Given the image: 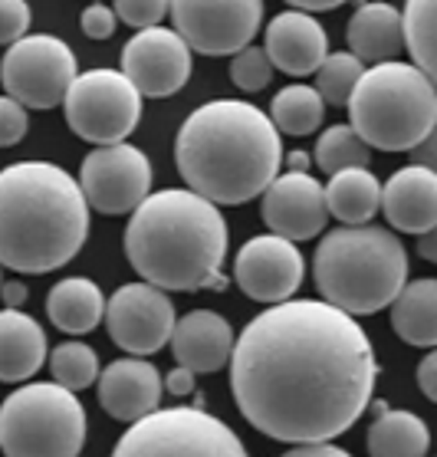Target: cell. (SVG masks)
Masks as SVG:
<instances>
[{
    "mask_svg": "<svg viewBox=\"0 0 437 457\" xmlns=\"http://www.w3.org/2000/svg\"><path fill=\"white\" fill-rule=\"evenodd\" d=\"M378 362L359 320L326 300H283L243 326L230 353L240 415L283 445L335 441L372 405Z\"/></svg>",
    "mask_w": 437,
    "mask_h": 457,
    "instance_id": "cell-1",
    "label": "cell"
},
{
    "mask_svg": "<svg viewBox=\"0 0 437 457\" xmlns=\"http://www.w3.org/2000/svg\"><path fill=\"white\" fill-rule=\"evenodd\" d=\"M187 191L210 204H247L280 175L283 142L270 115L243 99H214L187 115L175 138Z\"/></svg>",
    "mask_w": 437,
    "mask_h": 457,
    "instance_id": "cell-2",
    "label": "cell"
},
{
    "mask_svg": "<svg viewBox=\"0 0 437 457\" xmlns=\"http://www.w3.org/2000/svg\"><path fill=\"white\" fill-rule=\"evenodd\" d=\"M230 230L218 204L187 187L152 191L125 228V257L142 283L165 293L224 290Z\"/></svg>",
    "mask_w": 437,
    "mask_h": 457,
    "instance_id": "cell-3",
    "label": "cell"
},
{
    "mask_svg": "<svg viewBox=\"0 0 437 457\" xmlns=\"http://www.w3.org/2000/svg\"><path fill=\"white\" fill-rule=\"evenodd\" d=\"M89 204L76 178L53 162L0 168V267L50 273L83 250Z\"/></svg>",
    "mask_w": 437,
    "mask_h": 457,
    "instance_id": "cell-4",
    "label": "cell"
},
{
    "mask_svg": "<svg viewBox=\"0 0 437 457\" xmlns=\"http://www.w3.org/2000/svg\"><path fill=\"white\" fill-rule=\"evenodd\" d=\"M312 280L329 306L375 316L408 283V250L398 234L375 224L329 230L312 257Z\"/></svg>",
    "mask_w": 437,
    "mask_h": 457,
    "instance_id": "cell-5",
    "label": "cell"
},
{
    "mask_svg": "<svg viewBox=\"0 0 437 457\" xmlns=\"http://www.w3.org/2000/svg\"><path fill=\"white\" fill-rule=\"evenodd\" d=\"M345 109L352 132L368 148L415 152L434 136L437 89L415 62L385 60L359 76Z\"/></svg>",
    "mask_w": 437,
    "mask_h": 457,
    "instance_id": "cell-6",
    "label": "cell"
},
{
    "mask_svg": "<svg viewBox=\"0 0 437 457\" xmlns=\"http://www.w3.org/2000/svg\"><path fill=\"white\" fill-rule=\"evenodd\" d=\"M86 445V408L56 382H23L0 405L4 457H79Z\"/></svg>",
    "mask_w": 437,
    "mask_h": 457,
    "instance_id": "cell-7",
    "label": "cell"
},
{
    "mask_svg": "<svg viewBox=\"0 0 437 457\" xmlns=\"http://www.w3.org/2000/svg\"><path fill=\"white\" fill-rule=\"evenodd\" d=\"M112 457H250L243 441L220 418L198 405L155 408L115 441Z\"/></svg>",
    "mask_w": 437,
    "mask_h": 457,
    "instance_id": "cell-8",
    "label": "cell"
},
{
    "mask_svg": "<svg viewBox=\"0 0 437 457\" xmlns=\"http://www.w3.org/2000/svg\"><path fill=\"white\" fill-rule=\"evenodd\" d=\"M62 109H66V125L83 142L115 145L136 132L142 96L119 70H89L76 73L62 96Z\"/></svg>",
    "mask_w": 437,
    "mask_h": 457,
    "instance_id": "cell-9",
    "label": "cell"
},
{
    "mask_svg": "<svg viewBox=\"0 0 437 457\" xmlns=\"http://www.w3.org/2000/svg\"><path fill=\"white\" fill-rule=\"evenodd\" d=\"M76 73H79L76 53L70 50V43L53 33L21 37L7 46L4 60H0V83L23 109L60 105Z\"/></svg>",
    "mask_w": 437,
    "mask_h": 457,
    "instance_id": "cell-10",
    "label": "cell"
},
{
    "mask_svg": "<svg viewBox=\"0 0 437 457\" xmlns=\"http://www.w3.org/2000/svg\"><path fill=\"white\" fill-rule=\"evenodd\" d=\"M168 13L187 50L234 56L260 30L263 0H168Z\"/></svg>",
    "mask_w": 437,
    "mask_h": 457,
    "instance_id": "cell-11",
    "label": "cell"
},
{
    "mask_svg": "<svg viewBox=\"0 0 437 457\" xmlns=\"http://www.w3.org/2000/svg\"><path fill=\"white\" fill-rule=\"evenodd\" d=\"M76 185L99 214H132L152 195V162L128 142L95 145L83 158Z\"/></svg>",
    "mask_w": 437,
    "mask_h": 457,
    "instance_id": "cell-12",
    "label": "cell"
},
{
    "mask_svg": "<svg viewBox=\"0 0 437 457\" xmlns=\"http://www.w3.org/2000/svg\"><path fill=\"white\" fill-rule=\"evenodd\" d=\"M105 329L128 355L148 359L161 353L175 329V303L152 283H125L105 300Z\"/></svg>",
    "mask_w": 437,
    "mask_h": 457,
    "instance_id": "cell-13",
    "label": "cell"
},
{
    "mask_svg": "<svg viewBox=\"0 0 437 457\" xmlns=\"http://www.w3.org/2000/svg\"><path fill=\"white\" fill-rule=\"evenodd\" d=\"M119 73L136 86L138 96L165 99L185 89V83L191 79V50L175 30L145 27L125 43Z\"/></svg>",
    "mask_w": 437,
    "mask_h": 457,
    "instance_id": "cell-14",
    "label": "cell"
},
{
    "mask_svg": "<svg viewBox=\"0 0 437 457\" xmlns=\"http://www.w3.org/2000/svg\"><path fill=\"white\" fill-rule=\"evenodd\" d=\"M302 277H306V263H302L300 247L276 234L250 237L234 260V280L243 290V296L270 303V306L293 300V293L302 287Z\"/></svg>",
    "mask_w": 437,
    "mask_h": 457,
    "instance_id": "cell-15",
    "label": "cell"
},
{
    "mask_svg": "<svg viewBox=\"0 0 437 457\" xmlns=\"http://www.w3.org/2000/svg\"><path fill=\"white\" fill-rule=\"evenodd\" d=\"M260 214L270 234L293 244L323 234V228L329 224L323 185L312 175H293V171L276 175L267 185Z\"/></svg>",
    "mask_w": 437,
    "mask_h": 457,
    "instance_id": "cell-16",
    "label": "cell"
},
{
    "mask_svg": "<svg viewBox=\"0 0 437 457\" xmlns=\"http://www.w3.org/2000/svg\"><path fill=\"white\" fill-rule=\"evenodd\" d=\"M95 385H99L103 411L115 421H125V425H136L138 418L161 408V395H165L161 372L138 355H125V359L109 362L99 372Z\"/></svg>",
    "mask_w": 437,
    "mask_h": 457,
    "instance_id": "cell-17",
    "label": "cell"
},
{
    "mask_svg": "<svg viewBox=\"0 0 437 457\" xmlns=\"http://www.w3.org/2000/svg\"><path fill=\"white\" fill-rule=\"evenodd\" d=\"M267 60L286 76H309L329 56V37L312 13L283 11L267 27Z\"/></svg>",
    "mask_w": 437,
    "mask_h": 457,
    "instance_id": "cell-18",
    "label": "cell"
},
{
    "mask_svg": "<svg viewBox=\"0 0 437 457\" xmlns=\"http://www.w3.org/2000/svg\"><path fill=\"white\" fill-rule=\"evenodd\" d=\"M385 220L405 234H427L437 228V171L431 165H405L382 187Z\"/></svg>",
    "mask_w": 437,
    "mask_h": 457,
    "instance_id": "cell-19",
    "label": "cell"
},
{
    "mask_svg": "<svg viewBox=\"0 0 437 457\" xmlns=\"http://www.w3.org/2000/svg\"><path fill=\"white\" fill-rule=\"evenodd\" d=\"M171 355L177 365L201 372H220L234 353V329L230 322L214 310H191L187 316L175 320L171 329Z\"/></svg>",
    "mask_w": 437,
    "mask_h": 457,
    "instance_id": "cell-20",
    "label": "cell"
},
{
    "mask_svg": "<svg viewBox=\"0 0 437 457\" xmlns=\"http://www.w3.org/2000/svg\"><path fill=\"white\" fill-rule=\"evenodd\" d=\"M50 355L43 326L23 310H0V382L23 385Z\"/></svg>",
    "mask_w": 437,
    "mask_h": 457,
    "instance_id": "cell-21",
    "label": "cell"
},
{
    "mask_svg": "<svg viewBox=\"0 0 437 457\" xmlns=\"http://www.w3.org/2000/svg\"><path fill=\"white\" fill-rule=\"evenodd\" d=\"M349 53L362 62L395 60L405 50L401 40V11L392 4H362L345 27Z\"/></svg>",
    "mask_w": 437,
    "mask_h": 457,
    "instance_id": "cell-22",
    "label": "cell"
},
{
    "mask_svg": "<svg viewBox=\"0 0 437 457\" xmlns=\"http://www.w3.org/2000/svg\"><path fill=\"white\" fill-rule=\"evenodd\" d=\"M105 293L89 277H66L46 296V316L60 333L86 336L103 322Z\"/></svg>",
    "mask_w": 437,
    "mask_h": 457,
    "instance_id": "cell-23",
    "label": "cell"
},
{
    "mask_svg": "<svg viewBox=\"0 0 437 457\" xmlns=\"http://www.w3.org/2000/svg\"><path fill=\"white\" fill-rule=\"evenodd\" d=\"M392 329L398 339L415 349L437 345V280L421 277L401 287L392 300Z\"/></svg>",
    "mask_w": 437,
    "mask_h": 457,
    "instance_id": "cell-24",
    "label": "cell"
},
{
    "mask_svg": "<svg viewBox=\"0 0 437 457\" xmlns=\"http://www.w3.org/2000/svg\"><path fill=\"white\" fill-rule=\"evenodd\" d=\"M326 211L335 220H342V228H359L378 214L382 204V185L368 168H345L329 175V185L323 187Z\"/></svg>",
    "mask_w": 437,
    "mask_h": 457,
    "instance_id": "cell-25",
    "label": "cell"
},
{
    "mask_svg": "<svg viewBox=\"0 0 437 457\" xmlns=\"http://www.w3.org/2000/svg\"><path fill=\"white\" fill-rule=\"evenodd\" d=\"M368 428V454L372 457H427L431 451V431L425 418L405 408H382L375 411Z\"/></svg>",
    "mask_w": 437,
    "mask_h": 457,
    "instance_id": "cell-26",
    "label": "cell"
},
{
    "mask_svg": "<svg viewBox=\"0 0 437 457\" xmlns=\"http://www.w3.org/2000/svg\"><path fill=\"white\" fill-rule=\"evenodd\" d=\"M326 105L319 99V93L312 86L293 83L286 89L273 96L270 103V122L276 132H286V136H309L319 129L323 122Z\"/></svg>",
    "mask_w": 437,
    "mask_h": 457,
    "instance_id": "cell-27",
    "label": "cell"
},
{
    "mask_svg": "<svg viewBox=\"0 0 437 457\" xmlns=\"http://www.w3.org/2000/svg\"><path fill=\"white\" fill-rule=\"evenodd\" d=\"M437 0H405L401 11V40L411 50V62L421 73L434 76L437 70Z\"/></svg>",
    "mask_w": 437,
    "mask_h": 457,
    "instance_id": "cell-28",
    "label": "cell"
},
{
    "mask_svg": "<svg viewBox=\"0 0 437 457\" xmlns=\"http://www.w3.org/2000/svg\"><path fill=\"white\" fill-rule=\"evenodd\" d=\"M312 158H316V165L323 168L326 175H335V171H345V168H368L372 148L355 136L352 125H333L319 136Z\"/></svg>",
    "mask_w": 437,
    "mask_h": 457,
    "instance_id": "cell-29",
    "label": "cell"
},
{
    "mask_svg": "<svg viewBox=\"0 0 437 457\" xmlns=\"http://www.w3.org/2000/svg\"><path fill=\"white\" fill-rule=\"evenodd\" d=\"M46 362H50L53 382L70 388V392H83L99 378V355H95L93 345L86 343H73V339L60 343L46 355Z\"/></svg>",
    "mask_w": 437,
    "mask_h": 457,
    "instance_id": "cell-30",
    "label": "cell"
},
{
    "mask_svg": "<svg viewBox=\"0 0 437 457\" xmlns=\"http://www.w3.org/2000/svg\"><path fill=\"white\" fill-rule=\"evenodd\" d=\"M365 73V62L352 53H329L316 70V93L323 105H345L352 96L359 76Z\"/></svg>",
    "mask_w": 437,
    "mask_h": 457,
    "instance_id": "cell-31",
    "label": "cell"
},
{
    "mask_svg": "<svg viewBox=\"0 0 437 457\" xmlns=\"http://www.w3.org/2000/svg\"><path fill=\"white\" fill-rule=\"evenodd\" d=\"M273 79V62L267 60L263 46H243L234 53L230 60V83L237 86L240 93H260Z\"/></svg>",
    "mask_w": 437,
    "mask_h": 457,
    "instance_id": "cell-32",
    "label": "cell"
},
{
    "mask_svg": "<svg viewBox=\"0 0 437 457\" xmlns=\"http://www.w3.org/2000/svg\"><path fill=\"white\" fill-rule=\"evenodd\" d=\"M115 21L128 23L136 30L145 27H161V21L168 17V0H115Z\"/></svg>",
    "mask_w": 437,
    "mask_h": 457,
    "instance_id": "cell-33",
    "label": "cell"
},
{
    "mask_svg": "<svg viewBox=\"0 0 437 457\" xmlns=\"http://www.w3.org/2000/svg\"><path fill=\"white\" fill-rule=\"evenodd\" d=\"M30 129V115L17 99L11 96H0V148H11L17 142H23Z\"/></svg>",
    "mask_w": 437,
    "mask_h": 457,
    "instance_id": "cell-34",
    "label": "cell"
},
{
    "mask_svg": "<svg viewBox=\"0 0 437 457\" xmlns=\"http://www.w3.org/2000/svg\"><path fill=\"white\" fill-rule=\"evenodd\" d=\"M30 30V4L27 0H0V43H17Z\"/></svg>",
    "mask_w": 437,
    "mask_h": 457,
    "instance_id": "cell-35",
    "label": "cell"
},
{
    "mask_svg": "<svg viewBox=\"0 0 437 457\" xmlns=\"http://www.w3.org/2000/svg\"><path fill=\"white\" fill-rule=\"evenodd\" d=\"M83 33L86 37H93V40H109L115 33V13L112 7H103V4H89L83 11Z\"/></svg>",
    "mask_w": 437,
    "mask_h": 457,
    "instance_id": "cell-36",
    "label": "cell"
},
{
    "mask_svg": "<svg viewBox=\"0 0 437 457\" xmlns=\"http://www.w3.org/2000/svg\"><path fill=\"white\" fill-rule=\"evenodd\" d=\"M161 388H165L168 395L185 398V395H194V388H198V378H194V372H191V369H185V365H175V369H171V372L161 378Z\"/></svg>",
    "mask_w": 437,
    "mask_h": 457,
    "instance_id": "cell-37",
    "label": "cell"
},
{
    "mask_svg": "<svg viewBox=\"0 0 437 457\" xmlns=\"http://www.w3.org/2000/svg\"><path fill=\"white\" fill-rule=\"evenodd\" d=\"M417 388L427 402H437V353H427L417 365Z\"/></svg>",
    "mask_w": 437,
    "mask_h": 457,
    "instance_id": "cell-38",
    "label": "cell"
},
{
    "mask_svg": "<svg viewBox=\"0 0 437 457\" xmlns=\"http://www.w3.org/2000/svg\"><path fill=\"white\" fill-rule=\"evenodd\" d=\"M283 457H352L345 447L333 445V441H319V445H293Z\"/></svg>",
    "mask_w": 437,
    "mask_h": 457,
    "instance_id": "cell-39",
    "label": "cell"
},
{
    "mask_svg": "<svg viewBox=\"0 0 437 457\" xmlns=\"http://www.w3.org/2000/svg\"><path fill=\"white\" fill-rule=\"evenodd\" d=\"M0 300L7 310H21L23 303H27V283L23 280H4L0 287Z\"/></svg>",
    "mask_w": 437,
    "mask_h": 457,
    "instance_id": "cell-40",
    "label": "cell"
},
{
    "mask_svg": "<svg viewBox=\"0 0 437 457\" xmlns=\"http://www.w3.org/2000/svg\"><path fill=\"white\" fill-rule=\"evenodd\" d=\"M293 11H302V13H309V11H335V7H342L345 0H286Z\"/></svg>",
    "mask_w": 437,
    "mask_h": 457,
    "instance_id": "cell-41",
    "label": "cell"
},
{
    "mask_svg": "<svg viewBox=\"0 0 437 457\" xmlns=\"http://www.w3.org/2000/svg\"><path fill=\"white\" fill-rule=\"evenodd\" d=\"M283 158H286V168H290L293 175H309L312 158L306 155V152H290V155H283Z\"/></svg>",
    "mask_w": 437,
    "mask_h": 457,
    "instance_id": "cell-42",
    "label": "cell"
},
{
    "mask_svg": "<svg viewBox=\"0 0 437 457\" xmlns=\"http://www.w3.org/2000/svg\"><path fill=\"white\" fill-rule=\"evenodd\" d=\"M417 237H421V240H417V253L434 263V260H437V234H434V230H427V234H417Z\"/></svg>",
    "mask_w": 437,
    "mask_h": 457,
    "instance_id": "cell-43",
    "label": "cell"
},
{
    "mask_svg": "<svg viewBox=\"0 0 437 457\" xmlns=\"http://www.w3.org/2000/svg\"><path fill=\"white\" fill-rule=\"evenodd\" d=\"M0 287H4V267H0Z\"/></svg>",
    "mask_w": 437,
    "mask_h": 457,
    "instance_id": "cell-44",
    "label": "cell"
}]
</instances>
